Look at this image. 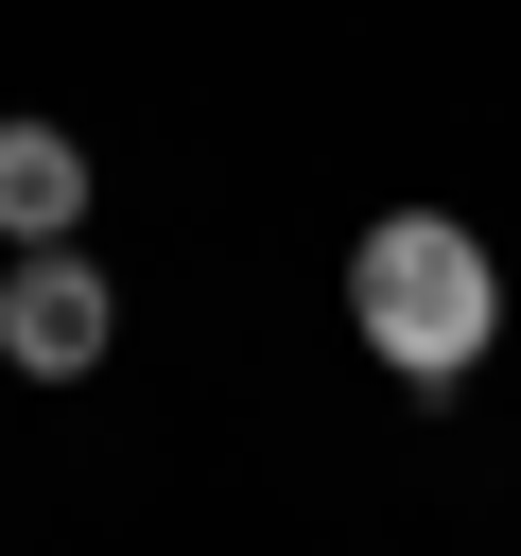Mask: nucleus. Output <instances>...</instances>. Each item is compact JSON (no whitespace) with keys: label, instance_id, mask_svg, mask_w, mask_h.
Listing matches in <instances>:
<instances>
[{"label":"nucleus","instance_id":"nucleus-1","mask_svg":"<svg viewBox=\"0 0 521 556\" xmlns=\"http://www.w3.org/2000/svg\"><path fill=\"white\" fill-rule=\"evenodd\" d=\"M347 330L399 365V382H469L504 348V261L452 226V208H382L347 243Z\"/></svg>","mask_w":521,"mask_h":556},{"label":"nucleus","instance_id":"nucleus-2","mask_svg":"<svg viewBox=\"0 0 521 556\" xmlns=\"http://www.w3.org/2000/svg\"><path fill=\"white\" fill-rule=\"evenodd\" d=\"M104 330H122V295L87 278V243H35V261L0 278V365H17V382H87Z\"/></svg>","mask_w":521,"mask_h":556},{"label":"nucleus","instance_id":"nucleus-3","mask_svg":"<svg viewBox=\"0 0 521 556\" xmlns=\"http://www.w3.org/2000/svg\"><path fill=\"white\" fill-rule=\"evenodd\" d=\"M0 243H87V139L69 122H0Z\"/></svg>","mask_w":521,"mask_h":556}]
</instances>
